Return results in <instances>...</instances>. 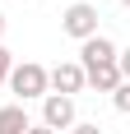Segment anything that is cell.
<instances>
[{
    "label": "cell",
    "instance_id": "obj_1",
    "mask_svg": "<svg viewBox=\"0 0 130 134\" xmlns=\"http://www.w3.org/2000/svg\"><path fill=\"white\" fill-rule=\"evenodd\" d=\"M5 83H9V93L19 97V107H23V102H42V97L51 93V83H47V65H37V60L14 65Z\"/></svg>",
    "mask_w": 130,
    "mask_h": 134
},
{
    "label": "cell",
    "instance_id": "obj_2",
    "mask_svg": "<svg viewBox=\"0 0 130 134\" xmlns=\"http://www.w3.org/2000/svg\"><path fill=\"white\" fill-rule=\"evenodd\" d=\"M61 32H65V37H74V42L98 37V5H88V0L65 5V9H61Z\"/></svg>",
    "mask_w": 130,
    "mask_h": 134
},
{
    "label": "cell",
    "instance_id": "obj_3",
    "mask_svg": "<svg viewBox=\"0 0 130 134\" xmlns=\"http://www.w3.org/2000/svg\"><path fill=\"white\" fill-rule=\"evenodd\" d=\"M74 120H79V111H74V97H61V93H47L42 97V120L37 125H47V130H74Z\"/></svg>",
    "mask_w": 130,
    "mask_h": 134
},
{
    "label": "cell",
    "instance_id": "obj_4",
    "mask_svg": "<svg viewBox=\"0 0 130 134\" xmlns=\"http://www.w3.org/2000/svg\"><path fill=\"white\" fill-rule=\"evenodd\" d=\"M116 42L107 37V32H98V37L79 42V69H98V65H116Z\"/></svg>",
    "mask_w": 130,
    "mask_h": 134
},
{
    "label": "cell",
    "instance_id": "obj_5",
    "mask_svg": "<svg viewBox=\"0 0 130 134\" xmlns=\"http://www.w3.org/2000/svg\"><path fill=\"white\" fill-rule=\"evenodd\" d=\"M47 83H51V93H61V97L84 93V69H79V60H61L56 69H47Z\"/></svg>",
    "mask_w": 130,
    "mask_h": 134
},
{
    "label": "cell",
    "instance_id": "obj_6",
    "mask_svg": "<svg viewBox=\"0 0 130 134\" xmlns=\"http://www.w3.org/2000/svg\"><path fill=\"white\" fill-rule=\"evenodd\" d=\"M84 88H93V93H116V88H121V69H116V65L84 69Z\"/></svg>",
    "mask_w": 130,
    "mask_h": 134
},
{
    "label": "cell",
    "instance_id": "obj_7",
    "mask_svg": "<svg viewBox=\"0 0 130 134\" xmlns=\"http://www.w3.org/2000/svg\"><path fill=\"white\" fill-rule=\"evenodd\" d=\"M28 125H33V116H28L19 102L0 107V134H28Z\"/></svg>",
    "mask_w": 130,
    "mask_h": 134
},
{
    "label": "cell",
    "instance_id": "obj_8",
    "mask_svg": "<svg viewBox=\"0 0 130 134\" xmlns=\"http://www.w3.org/2000/svg\"><path fill=\"white\" fill-rule=\"evenodd\" d=\"M112 107H116L121 116H130V83H121L116 93H112Z\"/></svg>",
    "mask_w": 130,
    "mask_h": 134
},
{
    "label": "cell",
    "instance_id": "obj_9",
    "mask_svg": "<svg viewBox=\"0 0 130 134\" xmlns=\"http://www.w3.org/2000/svg\"><path fill=\"white\" fill-rule=\"evenodd\" d=\"M9 69H14V55H9V46H5V42H0V83L9 79Z\"/></svg>",
    "mask_w": 130,
    "mask_h": 134
},
{
    "label": "cell",
    "instance_id": "obj_10",
    "mask_svg": "<svg viewBox=\"0 0 130 134\" xmlns=\"http://www.w3.org/2000/svg\"><path fill=\"white\" fill-rule=\"evenodd\" d=\"M116 69H121V83H130V46L116 51Z\"/></svg>",
    "mask_w": 130,
    "mask_h": 134
},
{
    "label": "cell",
    "instance_id": "obj_11",
    "mask_svg": "<svg viewBox=\"0 0 130 134\" xmlns=\"http://www.w3.org/2000/svg\"><path fill=\"white\" fill-rule=\"evenodd\" d=\"M70 134H102V125H98V120H74Z\"/></svg>",
    "mask_w": 130,
    "mask_h": 134
},
{
    "label": "cell",
    "instance_id": "obj_12",
    "mask_svg": "<svg viewBox=\"0 0 130 134\" xmlns=\"http://www.w3.org/2000/svg\"><path fill=\"white\" fill-rule=\"evenodd\" d=\"M28 134H56V130H47V125H28Z\"/></svg>",
    "mask_w": 130,
    "mask_h": 134
},
{
    "label": "cell",
    "instance_id": "obj_13",
    "mask_svg": "<svg viewBox=\"0 0 130 134\" xmlns=\"http://www.w3.org/2000/svg\"><path fill=\"white\" fill-rule=\"evenodd\" d=\"M5 28H9V19H5V14H0V37H5Z\"/></svg>",
    "mask_w": 130,
    "mask_h": 134
},
{
    "label": "cell",
    "instance_id": "obj_14",
    "mask_svg": "<svg viewBox=\"0 0 130 134\" xmlns=\"http://www.w3.org/2000/svg\"><path fill=\"white\" fill-rule=\"evenodd\" d=\"M121 9H130V0H121Z\"/></svg>",
    "mask_w": 130,
    "mask_h": 134
}]
</instances>
